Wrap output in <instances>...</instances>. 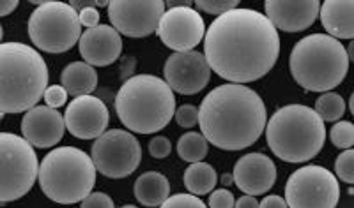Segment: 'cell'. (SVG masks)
<instances>
[{"instance_id": "1", "label": "cell", "mask_w": 354, "mask_h": 208, "mask_svg": "<svg viewBox=\"0 0 354 208\" xmlns=\"http://www.w3.org/2000/svg\"><path fill=\"white\" fill-rule=\"evenodd\" d=\"M280 55V37L270 18L254 9H232L209 25L204 56L211 71L230 83L264 78Z\"/></svg>"}, {"instance_id": "2", "label": "cell", "mask_w": 354, "mask_h": 208, "mask_svg": "<svg viewBox=\"0 0 354 208\" xmlns=\"http://www.w3.org/2000/svg\"><path fill=\"white\" fill-rule=\"evenodd\" d=\"M198 110V125L205 140L229 152L252 147L268 125L264 101L246 85L225 83L213 88Z\"/></svg>"}, {"instance_id": "3", "label": "cell", "mask_w": 354, "mask_h": 208, "mask_svg": "<svg viewBox=\"0 0 354 208\" xmlns=\"http://www.w3.org/2000/svg\"><path fill=\"white\" fill-rule=\"evenodd\" d=\"M48 88V67L37 50L24 43L0 46V116L36 108Z\"/></svg>"}, {"instance_id": "4", "label": "cell", "mask_w": 354, "mask_h": 208, "mask_svg": "<svg viewBox=\"0 0 354 208\" xmlns=\"http://www.w3.org/2000/svg\"><path fill=\"white\" fill-rule=\"evenodd\" d=\"M115 112L128 131L154 134L176 116V96L165 80L153 74H137L119 88Z\"/></svg>"}, {"instance_id": "5", "label": "cell", "mask_w": 354, "mask_h": 208, "mask_svg": "<svg viewBox=\"0 0 354 208\" xmlns=\"http://www.w3.org/2000/svg\"><path fill=\"white\" fill-rule=\"evenodd\" d=\"M266 141L278 159L292 165L306 163L324 147L326 125L315 110L287 104L277 110L266 125Z\"/></svg>"}, {"instance_id": "6", "label": "cell", "mask_w": 354, "mask_h": 208, "mask_svg": "<svg viewBox=\"0 0 354 208\" xmlns=\"http://www.w3.org/2000/svg\"><path fill=\"white\" fill-rule=\"evenodd\" d=\"M289 69L299 87L308 92L326 94L347 76V48L328 34H312L294 44Z\"/></svg>"}, {"instance_id": "7", "label": "cell", "mask_w": 354, "mask_h": 208, "mask_svg": "<svg viewBox=\"0 0 354 208\" xmlns=\"http://www.w3.org/2000/svg\"><path fill=\"white\" fill-rule=\"evenodd\" d=\"M93 157L77 147H59L39 166V187L48 200L61 205L82 203L96 184Z\"/></svg>"}, {"instance_id": "8", "label": "cell", "mask_w": 354, "mask_h": 208, "mask_svg": "<svg viewBox=\"0 0 354 208\" xmlns=\"http://www.w3.org/2000/svg\"><path fill=\"white\" fill-rule=\"evenodd\" d=\"M28 37L44 53H66L80 43L82 23L77 9L64 2H39L27 23Z\"/></svg>"}, {"instance_id": "9", "label": "cell", "mask_w": 354, "mask_h": 208, "mask_svg": "<svg viewBox=\"0 0 354 208\" xmlns=\"http://www.w3.org/2000/svg\"><path fill=\"white\" fill-rule=\"evenodd\" d=\"M39 166L34 147L25 138L0 132V203L24 198L39 178Z\"/></svg>"}, {"instance_id": "10", "label": "cell", "mask_w": 354, "mask_h": 208, "mask_svg": "<svg viewBox=\"0 0 354 208\" xmlns=\"http://www.w3.org/2000/svg\"><path fill=\"white\" fill-rule=\"evenodd\" d=\"M340 184L322 166H303L289 176L286 201L289 208H337Z\"/></svg>"}, {"instance_id": "11", "label": "cell", "mask_w": 354, "mask_h": 208, "mask_svg": "<svg viewBox=\"0 0 354 208\" xmlns=\"http://www.w3.org/2000/svg\"><path fill=\"white\" fill-rule=\"evenodd\" d=\"M91 157L101 175L117 180L137 171L142 160V147L131 132L112 129L94 141Z\"/></svg>"}, {"instance_id": "12", "label": "cell", "mask_w": 354, "mask_h": 208, "mask_svg": "<svg viewBox=\"0 0 354 208\" xmlns=\"http://www.w3.org/2000/svg\"><path fill=\"white\" fill-rule=\"evenodd\" d=\"M165 11L161 0H113L109 4V20L122 36L142 39L158 32Z\"/></svg>"}, {"instance_id": "13", "label": "cell", "mask_w": 354, "mask_h": 208, "mask_svg": "<svg viewBox=\"0 0 354 208\" xmlns=\"http://www.w3.org/2000/svg\"><path fill=\"white\" fill-rule=\"evenodd\" d=\"M205 32L204 18L189 6L167 9L158 27L161 43L176 53L194 52L195 46L205 39Z\"/></svg>"}, {"instance_id": "14", "label": "cell", "mask_w": 354, "mask_h": 208, "mask_svg": "<svg viewBox=\"0 0 354 208\" xmlns=\"http://www.w3.org/2000/svg\"><path fill=\"white\" fill-rule=\"evenodd\" d=\"M165 81L174 92L181 96H194L209 83L211 67L204 53L183 52L172 53L163 65Z\"/></svg>"}, {"instance_id": "15", "label": "cell", "mask_w": 354, "mask_h": 208, "mask_svg": "<svg viewBox=\"0 0 354 208\" xmlns=\"http://www.w3.org/2000/svg\"><path fill=\"white\" fill-rule=\"evenodd\" d=\"M66 129L78 140H97L109 127L110 113L106 104L94 96L75 97L64 113Z\"/></svg>"}, {"instance_id": "16", "label": "cell", "mask_w": 354, "mask_h": 208, "mask_svg": "<svg viewBox=\"0 0 354 208\" xmlns=\"http://www.w3.org/2000/svg\"><path fill=\"white\" fill-rule=\"evenodd\" d=\"M66 121L50 106H36L21 118V134L36 148H52L64 138Z\"/></svg>"}, {"instance_id": "17", "label": "cell", "mask_w": 354, "mask_h": 208, "mask_svg": "<svg viewBox=\"0 0 354 208\" xmlns=\"http://www.w3.org/2000/svg\"><path fill=\"white\" fill-rule=\"evenodd\" d=\"M266 17L277 30L283 32H301L317 20L321 2L317 0H268L264 2Z\"/></svg>"}, {"instance_id": "18", "label": "cell", "mask_w": 354, "mask_h": 208, "mask_svg": "<svg viewBox=\"0 0 354 208\" xmlns=\"http://www.w3.org/2000/svg\"><path fill=\"white\" fill-rule=\"evenodd\" d=\"M234 184L248 196L266 194L277 182V166L264 154H246L234 166Z\"/></svg>"}, {"instance_id": "19", "label": "cell", "mask_w": 354, "mask_h": 208, "mask_svg": "<svg viewBox=\"0 0 354 208\" xmlns=\"http://www.w3.org/2000/svg\"><path fill=\"white\" fill-rule=\"evenodd\" d=\"M78 50L84 59L93 67H106L121 56L122 39L112 25H97L82 34Z\"/></svg>"}, {"instance_id": "20", "label": "cell", "mask_w": 354, "mask_h": 208, "mask_svg": "<svg viewBox=\"0 0 354 208\" xmlns=\"http://www.w3.org/2000/svg\"><path fill=\"white\" fill-rule=\"evenodd\" d=\"M321 23L335 39H354V0H326L321 4Z\"/></svg>"}, {"instance_id": "21", "label": "cell", "mask_w": 354, "mask_h": 208, "mask_svg": "<svg viewBox=\"0 0 354 208\" xmlns=\"http://www.w3.org/2000/svg\"><path fill=\"white\" fill-rule=\"evenodd\" d=\"M133 192L144 207H161L170 198V182L163 173L147 171L138 176Z\"/></svg>"}, {"instance_id": "22", "label": "cell", "mask_w": 354, "mask_h": 208, "mask_svg": "<svg viewBox=\"0 0 354 208\" xmlns=\"http://www.w3.org/2000/svg\"><path fill=\"white\" fill-rule=\"evenodd\" d=\"M61 83L69 96H91L97 87V72L87 62H71L62 71Z\"/></svg>"}, {"instance_id": "23", "label": "cell", "mask_w": 354, "mask_h": 208, "mask_svg": "<svg viewBox=\"0 0 354 208\" xmlns=\"http://www.w3.org/2000/svg\"><path fill=\"white\" fill-rule=\"evenodd\" d=\"M183 182H185V187L188 189L189 194L201 198L204 194L213 192L218 182V175L213 166L207 165V163H194L186 168Z\"/></svg>"}, {"instance_id": "24", "label": "cell", "mask_w": 354, "mask_h": 208, "mask_svg": "<svg viewBox=\"0 0 354 208\" xmlns=\"http://www.w3.org/2000/svg\"><path fill=\"white\" fill-rule=\"evenodd\" d=\"M207 143L202 132H186L177 141V154L183 160L194 165V163H202L207 156Z\"/></svg>"}, {"instance_id": "25", "label": "cell", "mask_w": 354, "mask_h": 208, "mask_svg": "<svg viewBox=\"0 0 354 208\" xmlns=\"http://www.w3.org/2000/svg\"><path fill=\"white\" fill-rule=\"evenodd\" d=\"M315 112L324 122H340L346 113V103L338 94L326 92L315 101Z\"/></svg>"}, {"instance_id": "26", "label": "cell", "mask_w": 354, "mask_h": 208, "mask_svg": "<svg viewBox=\"0 0 354 208\" xmlns=\"http://www.w3.org/2000/svg\"><path fill=\"white\" fill-rule=\"evenodd\" d=\"M330 140L331 143L337 148L342 150H349L354 147V124L347 121H340L331 127L330 131Z\"/></svg>"}, {"instance_id": "27", "label": "cell", "mask_w": 354, "mask_h": 208, "mask_svg": "<svg viewBox=\"0 0 354 208\" xmlns=\"http://www.w3.org/2000/svg\"><path fill=\"white\" fill-rule=\"evenodd\" d=\"M335 175L346 184H354V148L338 154L335 159Z\"/></svg>"}, {"instance_id": "28", "label": "cell", "mask_w": 354, "mask_h": 208, "mask_svg": "<svg viewBox=\"0 0 354 208\" xmlns=\"http://www.w3.org/2000/svg\"><path fill=\"white\" fill-rule=\"evenodd\" d=\"M195 6H197L198 11L221 17V14L232 11V9H238V0H197Z\"/></svg>"}, {"instance_id": "29", "label": "cell", "mask_w": 354, "mask_h": 208, "mask_svg": "<svg viewBox=\"0 0 354 208\" xmlns=\"http://www.w3.org/2000/svg\"><path fill=\"white\" fill-rule=\"evenodd\" d=\"M201 121V110L194 104H183L181 108L176 110V122L185 129H192Z\"/></svg>"}, {"instance_id": "30", "label": "cell", "mask_w": 354, "mask_h": 208, "mask_svg": "<svg viewBox=\"0 0 354 208\" xmlns=\"http://www.w3.org/2000/svg\"><path fill=\"white\" fill-rule=\"evenodd\" d=\"M160 208H207L204 201L195 194H174Z\"/></svg>"}, {"instance_id": "31", "label": "cell", "mask_w": 354, "mask_h": 208, "mask_svg": "<svg viewBox=\"0 0 354 208\" xmlns=\"http://www.w3.org/2000/svg\"><path fill=\"white\" fill-rule=\"evenodd\" d=\"M68 90H66L62 85H50L48 88H46V92H44V103H46V106H50V108L53 110H59L62 108L66 103H68Z\"/></svg>"}, {"instance_id": "32", "label": "cell", "mask_w": 354, "mask_h": 208, "mask_svg": "<svg viewBox=\"0 0 354 208\" xmlns=\"http://www.w3.org/2000/svg\"><path fill=\"white\" fill-rule=\"evenodd\" d=\"M172 152V143L169 138L156 136L149 141V154L154 159H165Z\"/></svg>"}, {"instance_id": "33", "label": "cell", "mask_w": 354, "mask_h": 208, "mask_svg": "<svg viewBox=\"0 0 354 208\" xmlns=\"http://www.w3.org/2000/svg\"><path fill=\"white\" fill-rule=\"evenodd\" d=\"M236 200L229 189H218L209 194V208H234Z\"/></svg>"}, {"instance_id": "34", "label": "cell", "mask_w": 354, "mask_h": 208, "mask_svg": "<svg viewBox=\"0 0 354 208\" xmlns=\"http://www.w3.org/2000/svg\"><path fill=\"white\" fill-rule=\"evenodd\" d=\"M80 208H115L113 200L105 192H93L80 203Z\"/></svg>"}, {"instance_id": "35", "label": "cell", "mask_w": 354, "mask_h": 208, "mask_svg": "<svg viewBox=\"0 0 354 208\" xmlns=\"http://www.w3.org/2000/svg\"><path fill=\"white\" fill-rule=\"evenodd\" d=\"M78 17H80L82 27H85L87 30H88V28H94V27H97V25H101L100 23V20H101L100 11H97L96 8L82 9V11L78 12Z\"/></svg>"}, {"instance_id": "36", "label": "cell", "mask_w": 354, "mask_h": 208, "mask_svg": "<svg viewBox=\"0 0 354 208\" xmlns=\"http://www.w3.org/2000/svg\"><path fill=\"white\" fill-rule=\"evenodd\" d=\"M259 208H289L287 207V201L282 196H277V194H270L266 196L264 200L259 203Z\"/></svg>"}, {"instance_id": "37", "label": "cell", "mask_w": 354, "mask_h": 208, "mask_svg": "<svg viewBox=\"0 0 354 208\" xmlns=\"http://www.w3.org/2000/svg\"><path fill=\"white\" fill-rule=\"evenodd\" d=\"M234 208H259V201L255 196L245 194V196H241L239 200H236V207Z\"/></svg>"}, {"instance_id": "38", "label": "cell", "mask_w": 354, "mask_h": 208, "mask_svg": "<svg viewBox=\"0 0 354 208\" xmlns=\"http://www.w3.org/2000/svg\"><path fill=\"white\" fill-rule=\"evenodd\" d=\"M18 8V0H2L0 2V17H8Z\"/></svg>"}, {"instance_id": "39", "label": "cell", "mask_w": 354, "mask_h": 208, "mask_svg": "<svg viewBox=\"0 0 354 208\" xmlns=\"http://www.w3.org/2000/svg\"><path fill=\"white\" fill-rule=\"evenodd\" d=\"M220 182L225 185V187H229V185L234 184V175H229V173H225V175H221Z\"/></svg>"}, {"instance_id": "40", "label": "cell", "mask_w": 354, "mask_h": 208, "mask_svg": "<svg viewBox=\"0 0 354 208\" xmlns=\"http://www.w3.org/2000/svg\"><path fill=\"white\" fill-rule=\"evenodd\" d=\"M347 56H349V62H353L354 64V39L351 41L349 46H347Z\"/></svg>"}, {"instance_id": "41", "label": "cell", "mask_w": 354, "mask_h": 208, "mask_svg": "<svg viewBox=\"0 0 354 208\" xmlns=\"http://www.w3.org/2000/svg\"><path fill=\"white\" fill-rule=\"evenodd\" d=\"M349 110H351V113H353V116H354V92H353V96L349 97Z\"/></svg>"}, {"instance_id": "42", "label": "cell", "mask_w": 354, "mask_h": 208, "mask_svg": "<svg viewBox=\"0 0 354 208\" xmlns=\"http://www.w3.org/2000/svg\"><path fill=\"white\" fill-rule=\"evenodd\" d=\"M121 208H138V207H135V205H124V207H121Z\"/></svg>"}]
</instances>
